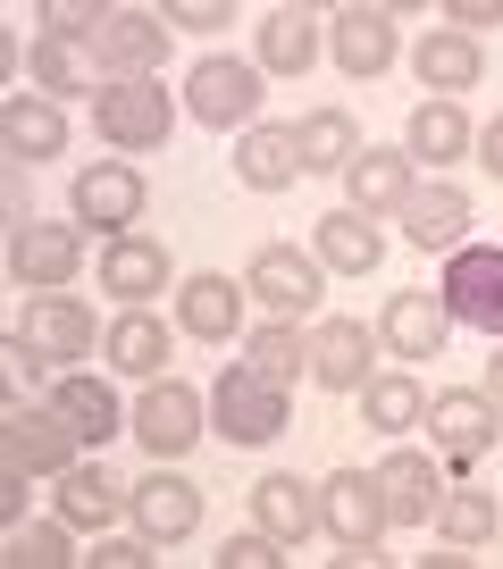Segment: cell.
Masks as SVG:
<instances>
[{"label":"cell","instance_id":"f546056e","mask_svg":"<svg viewBox=\"0 0 503 569\" xmlns=\"http://www.w3.org/2000/svg\"><path fill=\"white\" fill-rule=\"evenodd\" d=\"M126 511V486L109 478L101 461H76L68 478H59V519H68V528H85V536H101L109 519Z\"/></svg>","mask_w":503,"mask_h":569},{"label":"cell","instance_id":"b9f144b4","mask_svg":"<svg viewBox=\"0 0 503 569\" xmlns=\"http://www.w3.org/2000/svg\"><path fill=\"white\" fill-rule=\"evenodd\" d=\"M160 18H168V26H194V34H218V26L235 18V0H168Z\"/></svg>","mask_w":503,"mask_h":569},{"label":"cell","instance_id":"30bf717a","mask_svg":"<svg viewBox=\"0 0 503 569\" xmlns=\"http://www.w3.org/2000/svg\"><path fill=\"white\" fill-rule=\"evenodd\" d=\"M201 410H210V402H201L194 386H177V377H151L126 427H135V445H144L151 461H185V452L201 445V427H210Z\"/></svg>","mask_w":503,"mask_h":569},{"label":"cell","instance_id":"60d3db41","mask_svg":"<svg viewBox=\"0 0 503 569\" xmlns=\"http://www.w3.org/2000/svg\"><path fill=\"white\" fill-rule=\"evenodd\" d=\"M151 552H160L151 536H109V528H101V536H92V552H85V561H92V569H144Z\"/></svg>","mask_w":503,"mask_h":569},{"label":"cell","instance_id":"4dcf8cb0","mask_svg":"<svg viewBox=\"0 0 503 569\" xmlns=\"http://www.w3.org/2000/svg\"><path fill=\"white\" fill-rule=\"evenodd\" d=\"M51 402L68 410V427L85 436V445H109V436H118V427L135 419V410H118V393H109L101 377H85V369H68V377H59V386H51Z\"/></svg>","mask_w":503,"mask_h":569},{"label":"cell","instance_id":"9a60e30c","mask_svg":"<svg viewBox=\"0 0 503 569\" xmlns=\"http://www.w3.org/2000/svg\"><path fill=\"white\" fill-rule=\"evenodd\" d=\"M244 302H251V284H235V277H185L177 284V336L244 343Z\"/></svg>","mask_w":503,"mask_h":569},{"label":"cell","instance_id":"5b68a950","mask_svg":"<svg viewBox=\"0 0 503 569\" xmlns=\"http://www.w3.org/2000/svg\"><path fill=\"white\" fill-rule=\"evenodd\" d=\"M85 268V227L76 218H18L9 227V277L26 293H68Z\"/></svg>","mask_w":503,"mask_h":569},{"label":"cell","instance_id":"7bdbcfd3","mask_svg":"<svg viewBox=\"0 0 503 569\" xmlns=\"http://www.w3.org/2000/svg\"><path fill=\"white\" fill-rule=\"evenodd\" d=\"M445 18H453V34H470V42H479L486 26H503V0H453Z\"/></svg>","mask_w":503,"mask_h":569},{"label":"cell","instance_id":"7c38bea8","mask_svg":"<svg viewBox=\"0 0 503 569\" xmlns=\"http://www.w3.org/2000/svg\"><path fill=\"white\" fill-rule=\"evenodd\" d=\"M68 210H76V227L85 234H135V218H144V177H135V160H101V168H85L76 177V193H68Z\"/></svg>","mask_w":503,"mask_h":569},{"label":"cell","instance_id":"d6a6232c","mask_svg":"<svg viewBox=\"0 0 503 569\" xmlns=\"http://www.w3.org/2000/svg\"><path fill=\"white\" fill-rule=\"evenodd\" d=\"M310 59H319L310 9H269L260 18V76H310Z\"/></svg>","mask_w":503,"mask_h":569},{"label":"cell","instance_id":"1f68e13d","mask_svg":"<svg viewBox=\"0 0 503 569\" xmlns=\"http://www.w3.org/2000/svg\"><path fill=\"white\" fill-rule=\"evenodd\" d=\"M294 134H303V177H344V168L369 151V142H361V126L344 118V109H310Z\"/></svg>","mask_w":503,"mask_h":569},{"label":"cell","instance_id":"5bb4252c","mask_svg":"<svg viewBox=\"0 0 503 569\" xmlns=\"http://www.w3.org/2000/svg\"><path fill=\"white\" fill-rule=\"evenodd\" d=\"M92 59L109 76H160L168 68V18L160 9H109V26L92 34Z\"/></svg>","mask_w":503,"mask_h":569},{"label":"cell","instance_id":"ffe728a7","mask_svg":"<svg viewBox=\"0 0 503 569\" xmlns=\"http://www.w3.org/2000/svg\"><path fill=\"white\" fill-rule=\"evenodd\" d=\"M0 142H9V160H18V168L59 160V151H68V109L34 101V92H9V101H0Z\"/></svg>","mask_w":503,"mask_h":569},{"label":"cell","instance_id":"4fadbf2b","mask_svg":"<svg viewBox=\"0 0 503 569\" xmlns=\"http://www.w3.org/2000/svg\"><path fill=\"white\" fill-rule=\"evenodd\" d=\"M126 519H135V536H151V545H185V536L201 528V486L177 478V469H151V478L126 486Z\"/></svg>","mask_w":503,"mask_h":569},{"label":"cell","instance_id":"52a82bcc","mask_svg":"<svg viewBox=\"0 0 503 569\" xmlns=\"http://www.w3.org/2000/svg\"><path fill=\"white\" fill-rule=\"evenodd\" d=\"M210 427L227 436V445H277L286 436V386H260V377L244 369V360H227L210 386Z\"/></svg>","mask_w":503,"mask_h":569},{"label":"cell","instance_id":"9c48e42d","mask_svg":"<svg viewBox=\"0 0 503 569\" xmlns=\"http://www.w3.org/2000/svg\"><path fill=\"white\" fill-rule=\"evenodd\" d=\"M436 293H445L453 327H479L486 343H503V243H462Z\"/></svg>","mask_w":503,"mask_h":569},{"label":"cell","instance_id":"277c9868","mask_svg":"<svg viewBox=\"0 0 503 569\" xmlns=\"http://www.w3.org/2000/svg\"><path fill=\"white\" fill-rule=\"evenodd\" d=\"M319 528L336 536V561L344 569L377 561V536L395 528V519H386V495H377L369 469H336V478L319 486Z\"/></svg>","mask_w":503,"mask_h":569},{"label":"cell","instance_id":"3957f363","mask_svg":"<svg viewBox=\"0 0 503 569\" xmlns=\"http://www.w3.org/2000/svg\"><path fill=\"white\" fill-rule=\"evenodd\" d=\"M0 461L26 469V478H68V469L85 461V436H76L68 410L42 393V402H18L0 419Z\"/></svg>","mask_w":503,"mask_h":569},{"label":"cell","instance_id":"7dc6e473","mask_svg":"<svg viewBox=\"0 0 503 569\" xmlns=\"http://www.w3.org/2000/svg\"><path fill=\"white\" fill-rule=\"evenodd\" d=\"M486 393H495V410H503V343L486 352Z\"/></svg>","mask_w":503,"mask_h":569},{"label":"cell","instance_id":"74e56055","mask_svg":"<svg viewBox=\"0 0 503 569\" xmlns=\"http://www.w3.org/2000/svg\"><path fill=\"white\" fill-rule=\"evenodd\" d=\"M68 519H34V528H9V569H68L85 552H68Z\"/></svg>","mask_w":503,"mask_h":569},{"label":"cell","instance_id":"836d02e7","mask_svg":"<svg viewBox=\"0 0 503 569\" xmlns=\"http://www.w3.org/2000/svg\"><path fill=\"white\" fill-rule=\"evenodd\" d=\"M412 68H420V84H436V101H453V92H470L486 76V59H479V42H470V34H453V26H445V34H428L412 51Z\"/></svg>","mask_w":503,"mask_h":569},{"label":"cell","instance_id":"44dd1931","mask_svg":"<svg viewBox=\"0 0 503 569\" xmlns=\"http://www.w3.org/2000/svg\"><path fill=\"white\" fill-rule=\"evenodd\" d=\"M160 284H168V243H151V234H118V243L101 251V293H109V302L144 310Z\"/></svg>","mask_w":503,"mask_h":569},{"label":"cell","instance_id":"2e32d148","mask_svg":"<svg viewBox=\"0 0 503 569\" xmlns=\"http://www.w3.org/2000/svg\"><path fill=\"white\" fill-rule=\"evenodd\" d=\"M327 51H336V68L353 76V84H369V76L395 68V9H377V0H361V9H336V34H327Z\"/></svg>","mask_w":503,"mask_h":569},{"label":"cell","instance_id":"484cf974","mask_svg":"<svg viewBox=\"0 0 503 569\" xmlns=\"http://www.w3.org/2000/svg\"><path fill=\"white\" fill-rule=\"evenodd\" d=\"M101 360H109L118 377H144V386H151V377L168 369V327L151 319V310H118V319H109V336H101Z\"/></svg>","mask_w":503,"mask_h":569},{"label":"cell","instance_id":"d590c367","mask_svg":"<svg viewBox=\"0 0 503 569\" xmlns=\"http://www.w3.org/2000/svg\"><path fill=\"white\" fill-rule=\"evenodd\" d=\"M34 84H42V101L101 92V59H92L85 42H34Z\"/></svg>","mask_w":503,"mask_h":569},{"label":"cell","instance_id":"f6af8a7d","mask_svg":"<svg viewBox=\"0 0 503 569\" xmlns=\"http://www.w3.org/2000/svg\"><path fill=\"white\" fill-rule=\"evenodd\" d=\"M26 469H9V478H0V519H9V528H26Z\"/></svg>","mask_w":503,"mask_h":569},{"label":"cell","instance_id":"f1b7e54d","mask_svg":"<svg viewBox=\"0 0 503 569\" xmlns=\"http://www.w3.org/2000/svg\"><path fill=\"white\" fill-rule=\"evenodd\" d=\"M235 360H244V369L260 377V386H294V377L310 369V336H303V327H294V319L244 327V352H235Z\"/></svg>","mask_w":503,"mask_h":569},{"label":"cell","instance_id":"f35d334b","mask_svg":"<svg viewBox=\"0 0 503 569\" xmlns=\"http://www.w3.org/2000/svg\"><path fill=\"white\" fill-rule=\"evenodd\" d=\"M34 18H42V42H85V51H92V34L109 26V9H101V0H42Z\"/></svg>","mask_w":503,"mask_h":569},{"label":"cell","instance_id":"603a6c76","mask_svg":"<svg viewBox=\"0 0 503 569\" xmlns=\"http://www.w3.org/2000/svg\"><path fill=\"white\" fill-rule=\"evenodd\" d=\"M310 251H319L327 277H377V260H386V234H377L361 210H327L319 227H310Z\"/></svg>","mask_w":503,"mask_h":569},{"label":"cell","instance_id":"d4e9b609","mask_svg":"<svg viewBox=\"0 0 503 569\" xmlns=\"http://www.w3.org/2000/svg\"><path fill=\"white\" fill-rule=\"evenodd\" d=\"M344 193H353L361 218H403V201H412V151H361L353 168H344Z\"/></svg>","mask_w":503,"mask_h":569},{"label":"cell","instance_id":"8fae6325","mask_svg":"<svg viewBox=\"0 0 503 569\" xmlns=\"http://www.w3.org/2000/svg\"><path fill=\"white\" fill-rule=\"evenodd\" d=\"M18 336L34 343L51 369H76L85 352H101V319H92L76 293H26V310H18Z\"/></svg>","mask_w":503,"mask_h":569},{"label":"cell","instance_id":"8d00e7d4","mask_svg":"<svg viewBox=\"0 0 503 569\" xmlns=\"http://www.w3.org/2000/svg\"><path fill=\"white\" fill-rule=\"evenodd\" d=\"M495 528H503V511H495V495H479V486H453V495L436 502V536L462 545V552L495 545Z\"/></svg>","mask_w":503,"mask_h":569},{"label":"cell","instance_id":"d6986e66","mask_svg":"<svg viewBox=\"0 0 503 569\" xmlns=\"http://www.w3.org/2000/svg\"><path fill=\"white\" fill-rule=\"evenodd\" d=\"M369 478H377V495H386V519H395V528H436L445 486H436V461H428V452H386Z\"/></svg>","mask_w":503,"mask_h":569},{"label":"cell","instance_id":"ee69618b","mask_svg":"<svg viewBox=\"0 0 503 569\" xmlns=\"http://www.w3.org/2000/svg\"><path fill=\"white\" fill-rule=\"evenodd\" d=\"M42 369H51V360H42V352H34V343H26V336H9V377H18V393L34 386Z\"/></svg>","mask_w":503,"mask_h":569},{"label":"cell","instance_id":"ba28073f","mask_svg":"<svg viewBox=\"0 0 503 569\" xmlns=\"http://www.w3.org/2000/svg\"><path fill=\"white\" fill-rule=\"evenodd\" d=\"M244 284L269 319H310L319 293H327V268H319V251H303V243H260L251 268H244Z\"/></svg>","mask_w":503,"mask_h":569},{"label":"cell","instance_id":"e0dca14e","mask_svg":"<svg viewBox=\"0 0 503 569\" xmlns=\"http://www.w3.org/2000/svg\"><path fill=\"white\" fill-rule=\"evenodd\" d=\"M377 343L395 360H436L453 343V310H445V293H395L386 302V319H377Z\"/></svg>","mask_w":503,"mask_h":569},{"label":"cell","instance_id":"7402d4cb","mask_svg":"<svg viewBox=\"0 0 503 569\" xmlns=\"http://www.w3.org/2000/svg\"><path fill=\"white\" fill-rule=\"evenodd\" d=\"M294 177H303V134L294 126H251L235 142V184L244 193H286Z\"/></svg>","mask_w":503,"mask_h":569},{"label":"cell","instance_id":"ab89813d","mask_svg":"<svg viewBox=\"0 0 503 569\" xmlns=\"http://www.w3.org/2000/svg\"><path fill=\"white\" fill-rule=\"evenodd\" d=\"M210 561H218V569H277V561H286V545H277L269 528H244V536H227Z\"/></svg>","mask_w":503,"mask_h":569},{"label":"cell","instance_id":"ac0fdd59","mask_svg":"<svg viewBox=\"0 0 503 569\" xmlns=\"http://www.w3.org/2000/svg\"><path fill=\"white\" fill-rule=\"evenodd\" d=\"M369 352H386V343H377L361 319H319L310 327V377H319L327 393H361L369 386Z\"/></svg>","mask_w":503,"mask_h":569},{"label":"cell","instance_id":"4316f807","mask_svg":"<svg viewBox=\"0 0 503 569\" xmlns=\"http://www.w3.org/2000/svg\"><path fill=\"white\" fill-rule=\"evenodd\" d=\"M251 528H269L277 545H303V536L319 528V495H310L303 478H286V469H277V478L251 486Z\"/></svg>","mask_w":503,"mask_h":569},{"label":"cell","instance_id":"83f0119b","mask_svg":"<svg viewBox=\"0 0 503 569\" xmlns=\"http://www.w3.org/2000/svg\"><path fill=\"white\" fill-rule=\"evenodd\" d=\"M470 142H479V126H470L453 101H420V109H412V126H403V151H412L420 168H453Z\"/></svg>","mask_w":503,"mask_h":569},{"label":"cell","instance_id":"6da1fadb","mask_svg":"<svg viewBox=\"0 0 503 569\" xmlns=\"http://www.w3.org/2000/svg\"><path fill=\"white\" fill-rule=\"evenodd\" d=\"M92 118H101L109 151H168V134H177V101L151 76H109L92 92Z\"/></svg>","mask_w":503,"mask_h":569},{"label":"cell","instance_id":"e575fe53","mask_svg":"<svg viewBox=\"0 0 503 569\" xmlns=\"http://www.w3.org/2000/svg\"><path fill=\"white\" fill-rule=\"evenodd\" d=\"M361 419H369L377 436H412V427H428V393H420V377H369V386H361Z\"/></svg>","mask_w":503,"mask_h":569},{"label":"cell","instance_id":"cb8c5ba5","mask_svg":"<svg viewBox=\"0 0 503 569\" xmlns=\"http://www.w3.org/2000/svg\"><path fill=\"white\" fill-rule=\"evenodd\" d=\"M403 234H412L420 251H462L470 234V193L462 184H412V201H403Z\"/></svg>","mask_w":503,"mask_h":569},{"label":"cell","instance_id":"bcb514c9","mask_svg":"<svg viewBox=\"0 0 503 569\" xmlns=\"http://www.w3.org/2000/svg\"><path fill=\"white\" fill-rule=\"evenodd\" d=\"M479 160H486V177H503V118L479 126Z\"/></svg>","mask_w":503,"mask_h":569},{"label":"cell","instance_id":"8992f818","mask_svg":"<svg viewBox=\"0 0 503 569\" xmlns=\"http://www.w3.org/2000/svg\"><path fill=\"white\" fill-rule=\"evenodd\" d=\"M428 427H436V452H445L453 478H470V469L503 445V410H495V393H486V386H445L428 402Z\"/></svg>","mask_w":503,"mask_h":569},{"label":"cell","instance_id":"7a4b0ae2","mask_svg":"<svg viewBox=\"0 0 503 569\" xmlns=\"http://www.w3.org/2000/svg\"><path fill=\"white\" fill-rule=\"evenodd\" d=\"M260 59H227V51H210V59H194V76H185V118H201V126H218V134H235V126H260Z\"/></svg>","mask_w":503,"mask_h":569}]
</instances>
